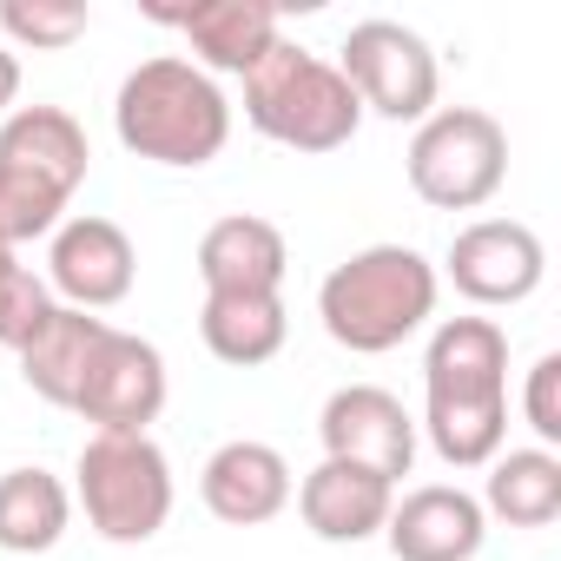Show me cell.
I'll return each mask as SVG.
<instances>
[{
  "label": "cell",
  "mask_w": 561,
  "mask_h": 561,
  "mask_svg": "<svg viewBox=\"0 0 561 561\" xmlns=\"http://www.w3.org/2000/svg\"><path fill=\"white\" fill-rule=\"evenodd\" d=\"M73 502L100 541H152L172 522V462L152 436H87L73 462Z\"/></svg>",
  "instance_id": "6"
},
{
  "label": "cell",
  "mask_w": 561,
  "mask_h": 561,
  "mask_svg": "<svg viewBox=\"0 0 561 561\" xmlns=\"http://www.w3.org/2000/svg\"><path fill=\"white\" fill-rule=\"evenodd\" d=\"M93 146L67 106H14L0 119V244L54 238L73 192L87 185Z\"/></svg>",
  "instance_id": "4"
},
{
  "label": "cell",
  "mask_w": 561,
  "mask_h": 561,
  "mask_svg": "<svg viewBox=\"0 0 561 561\" xmlns=\"http://www.w3.org/2000/svg\"><path fill=\"white\" fill-rule=\"evenodd\" d=\"M139 277V251L133 238L100 218V211H73L60 218V231L47 238V291L54 305H73V311H113L126 305Z\"/></svg>",
  "instance_id": "12"
},
{
  "label": "cell",
  "mask_w": 561,
  "mask_h": 561,
  "mask_svg": "<svg viewBox=\"0 0 561 561\" xmlns=\"http://www.w3.org/2000/svg\"><path fill=\"white\" fill-rule=\"evenodd\" d=\"M87 8L80 0H0V34L14 47H34V54H60L87 34Z\"/></svg>",
  "instance_id": "22"
},
{
  "label": "cell",
  "mask_w": 561,
  "mask_h": 561,
  "mask_svg": "<svg viewBox=\"0 0 561 561\" xmlns=\"http://www.w3.org/2000/svg\"><path fill=\"white\" fill-rule=\"evenodd\" d=\"M159 27H179L192 47L198 73H251L277 41V8L271 0H192V8H146Z\"/></svg>",
  "instance_id": "14"
},
{
  "label": "cell",
  "mask_w": 561,
  "mask_h": 561,
  "mask_svg": "<svg viewBox=\"0 0 561 561\" xmlns=\"http://www.w3.org/2000/svg\"><path fill=\"white\" fill-rule=\"evenodd\" d=\"M403 172H410V192L423 205L482 211L508 179V133L482 106H436L416 126V139L403 152Z\"/></svg>",
  "instance_id": "7"
},
{
  "label": "cell",
  "mask_w": 561,
  "mask_h": 561,
  "mask_svg": "<svg viewBox=\"0 0 561 561\" xmlns=\"http://www.w3.org/2000/svg\"><path fill=\"white\" fill-rule=\"evenodd\" d=\"M522 416H528V430H535V449H554V443H561V351H541V357L528 364Z\"/></svg>",
  "instance_id": "24"
},
{
  "label": "cell",
  "mask_w": 561,
  "mask_h": 561,
  "mask_svg": "<svg viewBox=\"0 0 561 561\" xmlns=\"http://www.w3.org/2000/svg\"><path fill=\"white\" fill-rule=\"evenodd\" d=\"M113 133H119V146L133 159H152V165H172V172H198L231 139V100L185 54H159V60H139L119 80Z\"/></svg>",
  "instance_id": "2"
},
{
  "label": "cell",
  "mask_w": 561,
  "mask_h": 561,
  "mask_svg": "<svg viewBox=\"0 0 561 561\" xmlns=\"http://www.w3.org/2000/svg\"><path fill=\"white\" fill-rule=\"evenodd\" d=\"M165 390H172V377H165L159 344H146L133 331H106L87 364V383L73 397V416H87L93 436H152Z\"/></svg>",
  "instance_id": "10"
},
{
  "label": "cell",
  "mask_w": 561,
  "mask_h": 561,
  "mask_svg": "<svg viewBox=\"0 0 561 561\" xmlns=\"http://www.w3.org/2000/svg\"><path fill=\"white\" fill-rule=\"evenodd\" d=\"M244 119L251 133H264L271 146H291V152H337L357 139L364 106L351 93V80L298 47V41H277L251 73H244Z\"/></svg>",
  "instance_id": "5"
},
{
  "label": "cell",
  "mask_w": 561,
  "mask_h": 561,
  "mask_svg": "<svg viewBox=\"0 0 561 561\" xmlns=\"http://www.w3.org/2000/svg\"><path fill=\"white\" fill-rule=\"evenodd\" d=\"M73 522V489L47 469H8L0 476V548L8 554H47L60 548Z\"/></svg>",
  "instance_id": "21"
},
{
  "label": "cell",
  "mask_w": 561,
  "mask_h": 561,
  "mask_svg": "<svg viewBox=\"0 0 561 561\" xmlns=\"http://www.w3.org/2000/svg\"><path fill=\"white\" fill-rule=\"evenodd\" d=\"M106 331H113L106 318L73 311V305H54L47 324L14 351V357H21V383H27L41 403L73 410V397H80V383H87V364H93V351H100Z\"/></svg>",
  "instance_id": "18"
},
{
  "label": "cell",
  "mask_w": 561,
  "mask_h": 561,
  "mask_svg": "<svg viewBox=\"0 0 561 561\" xmlns=\"http://www.w3.org/2000/svg\"><path fill=\"white\" fill-rule=\"evenodd\" d=\"M14 100H21V54L0 47V119L14 113Z\"/></svg>",
  "instance_id": "25"
},
{
  "label": "cell",
  "mask_w": 561,
  "mask_h": 561,
  "mask_svg": "<svg viewBox=\"0 0 561 561\" xmlns=\"http://www.w3.org/2000/svg\"><path fill=\"white\" fill-rule=\"evenodd\" d=\"M344 80H351V93H357V106L364 113H377V119H430L436 113V87H443V73H436V54H430V41L416 34V27H403V21H357L351 34H344V47H337V60H331Z\"/></svg>",
  "instance_id": "8"
},
{
  "label": "cell",
  "mask_w": 561,
  "mask_h": 561,
  "mask_svg": "<svg viewBox=\"0 0 561 561\" xmlns=\"http://www.w3.org/2000/svg\"><path fill=\"white\" fill-rule=\"evenodd\" d=\"M482 515L508 522V528H548L561 515V456L554 449H502L489 462V482H482Z\"/></svg>",
  "instance_id": "20"
},
{
  "label": "cell",
  "mask_w": 561,
  "mask_h": 561,
  "mask_svg": "<svg viewBox=\"0 0 561 561\" xmlns=\"http://www.w3.org/2000/svg\"><path fill=\"white\" fill-rule=\"evenodd\" d=\"M443 277L476 311H508V305H528L541 291L548 251H541L535 225H522V218H476L449 238Z\"/></svg>",
  "instance_id": "9"
},
{
  "label": "cell",
  "mask_w": 561,
  "mask_h": 561,
  "mask_svg": "<svg viewBox=\"0 0 561 561\" xmlns=\"http://www.w3.org/2000/svg\"><path fill=\"white\" fill-rule=\"evenodd\" d=\"M14 264H21V251H14V244H0V277H8Z\"/></svg>",
  "instance_id": "26"
},
{
  "label": "cell",
  "mask_w": 561,
  "mask_h": 561,
  "mask_svg": "<svg viewBox=\"0 0 561 561\" xmlns=\"http://www.w3.org/2000/svg\"><path fill=\"white\" fill-rule=\"evenodd\" d=\"M318 436H324L331 462H357V469H370L383 482H403L416 469V416L383 383L331 390L324 410H318Z\"/></svg>",
  "instance_id": "11"
},
{
  "label": "cell",
  "mask_w": 561,
  "mask_h": 561,
  "mask_svg": "<svg viewBox=\"0 0 561 561\" xmlns=\"http://www.w3.org/2000/svg\"><path fill=\"white\" fill-rule=\"evenodd\" d=\"M285 271H291V244L271 218L231 211L198 238V285L205 298L218 291H285Z\"/></svg>",
  "instance_id": "17"
},
{
  "label": "cell",
  "mask_w": 561,
  "mask_h": 561,
  "mask_svg": "<svg viewBox=\"0 0 561 561\" xmlns=\"http://www.w3.org/2000/svg\"><path fill=\"white\" fill-rule=\"evenodd\" d=\"M198 337L218 364L231 370H257L285 351L291 318H285V291H218L198 305Z\"/></svg>",
  "instance_id": "19"
},
{
  "label": "cell",
  "mask_w": 561,
  "mask_h": 561,
  "mask_svg": "<svg viewBox=\"0 0 561 561\" xmlns=\"http://www.w3.org/2000/svg\"><path fill=\"white\" fill-rule=\"evenodd\" d=\"M47 311H54V291H47L41 271L14 264L8 277H0V344H8V351H21L47 324Z\"/></svg>",
  "instance_id": "23"
},
{
  "label": "cell",
  "mask_w": 561,
  "mask_h": 561,
  "mask_svg": "<svg viewBox=\"0 0 561 561\" xmlns=\"http://www.w3.org/2000/svg\"><path fill=\"white\" fill-rule=\"evenodd\" d=\"M291 462L277 456L271 443H251V436H231L205 456L198 469V502L225 522V528H257V522H277L291 508Z\"/></svg>",
  "instance_id": "15"
},
{
  "label": "cell",
  "mask_w": 561,
  "mask_h": 561,
  "mask_svg": "<svg viewBox=\"0 0 561 561\" xmlns=\"http://www.w3.org/2000/svg\"><path fill=\"white\" fill-rule=\"evenodd\" d=\"M298 515H305V528L318 535V541H370V535H383V522H390V502H397V482H383V476H370V469H357V462H318L298 489Z\"/></svg>",
  "instance_id": "16"
},
{
  "label": "cell",
  "mask_w": 561,
  "mask_h": 561,
  "mask_svg": "<svg viewBox=\"0 0 561 561\" xmlns=\"http://www.w3.org/2000/svg\"><path fill=\"white\" fill-rule=\"evenodd\" d=\"M383 541L397 561H476L489 541V515L469 489L456 482H423L390 502Z\"/></svg>",
  "instance_id": "13"
},
{
  "label": "cell",
  "mask_w": 561,
  "mask_h": 561,
  "mask_svg": "<svg viewBox=\"0 0 561 561\" xmlns=\"http://www.w3.org/2000/svg\"><path fill=\"white\" fill-rule=\"evenodd\" d=\"M436 291L443 277L416 244H364L318 285V318L351 357H383L436 318Z\"/></svg>",
  "instance_id": "3"
},
{
  "label": "cell",
  "mask_w": 561,
  "mask_h": 561,
  "mask_svg": "<svg viewBox=\"0 0 561 561\" xmlns=\"http://www.w3.org/2000/svg\"><path fill=\"white\" fill-rule=\"evenodd\" d=\"M449 469H489L508 449V331L495 318H443L423 351V423Z\"/></svg>",
  "instance_id": "1"
}]
</instances>
